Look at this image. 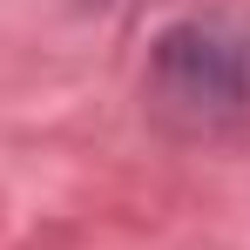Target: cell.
<instances>
[{
	"label": "cell",
	"instance_id": "6da1fadb",
	"mask_svg": "<svg viewBox=\"0 0 250 250\" xmlns=\"http://www.w3.org/2000/svg\"><path fill=\"white\" fill-rule=\"evenodd\" d=\"M142 108L176 142H216L250 122V27L230 14H183L149 41Z\"/></svg>",
	"mask_w": 250,
	"mask_h": 250
}]
</instances>
